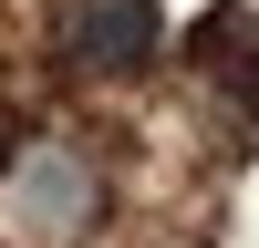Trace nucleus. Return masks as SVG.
Masks as SVG:
<instances>
[{"label": "nucleus", "mask_w": 259, "mask_h": 248, "mask_svg": "<svg viewBox=\"0 0 259 248\" xmlns=\"http://www.w3.org/2000/svg\"><path fill=\"white\" fill-rule=\"evenodd\" d=\"M94 165L73 155V145H31V155L11 165V186H0V227H11L21 248H73L83 227H94Z\"/></svg>", "instance_id": "nucleus-1"}, {"label": "nucleus", "mask_w": 259, "mask_h": 248, "mask_svg": "<svg viewBox=\"0 0 259 248\" xmlns=\"http://www.w3.org/2000/svg\"><path fill=\"white\" fill-rule=\"evenodd\" d=\"M156 31H166L156 0H73L62 11V62H83V73H145Z\"/></svg>", "instance_id": "nucleus-2"}]
</instances>
